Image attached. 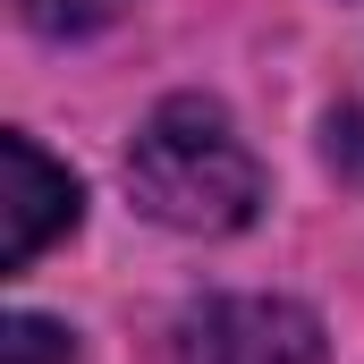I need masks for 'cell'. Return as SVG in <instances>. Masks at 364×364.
<instances>
[{"label":"cell","instance_id":"obj_1","mask_svg":"<svg viewBox=\"0 0 364 364\" xmlns=\"http://www.w3.org/2000/svg\"><path fill=\"white\" fill-rule=\"evenodd\" d=\"M127 195L161 220V229H186V237H229L255 220L263 203V161L246 153V136L229 127L220 102L203 93H178L161 102L136 144H127Z\"/></svg>","mask_w":364,"mask_h":364},{"label":"cell","instance_id":"obj_2","mask_svg":"<svg viewBox=\"0 0 364 364\" xmlns=\"http://www.w3.org/2000/svg\"><path fill=\"white\" fill-rule=\"evenodd\" d=\"M170 364H331L296 296H203L170 331Z\"/></svg>","mask_w":364,"mask_h":364},{"label":"cell","instance_id":"obj_5","mask_svg":"<svg viewBox=\"0 0 364 364\" xmlns=\"http://www.w3.org/2000/svg\"><path fill=\"white\" fill-rule=\"evenodd\" d=\"M127 0H17V17L34 26V34H93V26H110Z\"/></svg>","mask_w":364,"mask_h":364},{"label":"cell","instance_id":"obj_3","mask_svg":"<svg viewBox=\"0 0 364 364\" xmlns=\"http://www.w3.org/2000/svg\"><path fill=\"white\" fill-rule=\"evenodd\" d=\"M85 212L77 178L34 144V136H0V272H26L51 237H68Z\"/></svg>","mask_w":364,"mask_h":364},{"label":"cell","instance_id":"obj_4","mask_svg":"<svg viewBox=\"0 0 364 364\" xmlns=\"http://www.w3.org/2000/svg\"><path fill=\"white\" fill-rule=\"evenodd\" d=\"M0 364H77V331L51 314H9L0 322Z\"/></svg>","mask_w":364,"mask_h":364}]
</instances>
